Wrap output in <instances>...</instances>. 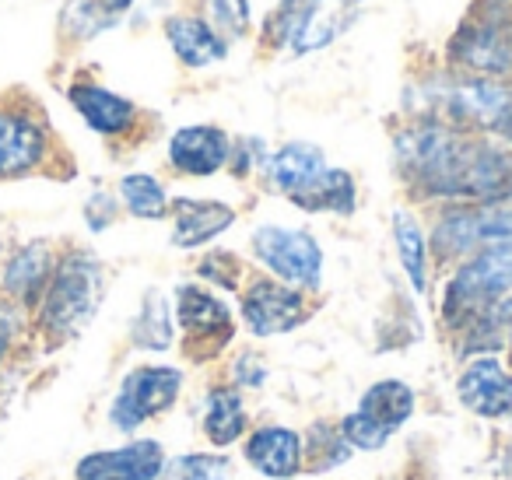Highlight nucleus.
<instances>
[{"label": "nucleus", "instance_id": "f257e3e1", "mask_svg": "<svg viewBox=\"0 0 512 480\" xmlns=\"http://www.w3.org/2000/svg\"><path fill=\"white\" fill-rule=\"evenodd\" d=\"M397 165L428 197L498 204L512 193V151L435 120L414 123L397 137Z\"/></svg>", "mask_w": 512, "mask_h": 480}, {"label": "nucleus", "instance_id": "f03ea898", "mask_svg": "<svg viewBox=\"0 0 512 480\" xmlns=\"http://www.w3.org/2000/svg\"><path fill=\"white\" fill-rule=\"evenodd\" d=\"M102 302V267L92 253H67L57 260L46 284L43 298L36 305V323L46 333L50 344H64V340L78 337L88 323H92L95 309Z\"/></svg>", "mask_w": 512, "mask_h": 480}, {"label": "nucleus", "instance_id": "7ed1b4c3", "mask_svg": "<svg viewBox=\"0 0 512 480\" xmlns=\"http://www.w3.org/2000/svg\"><path fill=\"white\" fill-rule=\"evenodd\" d=\"M512 291V246L481 249L470 263L453 274L442 298V316L449 326H470L491 305H498Z\"/></svg>", "mask_w": 512, "mask_h": 480}, {"label": "nucleus", "instance_id": "20e7f679", "mask_svg": "<svg viewBox=\"0 0 512 480\" xmlns=\"http://www.w3.org/2000/svg\"><path fill=\"white\" fill-rule=\"evenodd\" d=\"M491 246H512V207H456L442 214L432 232V253L439 260H456Z\"/></svg>", "mask_w": 512, "mask_h": 480}, {"label": "nucleus", "instance_id": "39448f33", "mask_svg": "<svg viewBox=\"0 0 512 480\" xmlns=\"http://www.w3.org/2000/svg\"><path fill=\"white\" fill-rule=\"evenodd\" d=\"M449 64L463 78H505L512 74V22L470 15L449 39Z\"/></svg>", "mask_w": 512, "mask_h": 480}, {"label": "nucleus", "instance_id": "423d86ee", "mask_svg": "<svg viewBox=\"0 0 512 480\" xmlns=\"http://www.w3.org/2000/svg\"><path fill=\"white\" fill-rule=\"evenodd\" d=\"M253 253L267 270L281 277L288 288H320L323 281V249L309 232L299 228L264 225L253 232Z\"/></svg>", "mask_w": 512, "mask_h": 480}, {"label": "nucleus", "instance_id": "0eeeda50", "mask_svg": "<svg viewBox=\"0 0 512 480\" xmlns=\"http://www.w3.org/2000/svg\"><path fill=\"white\" fill-rule=\"evenodd\" d=\"M183 389V372L169 365H144L127 372V379L116 389V400L109 407V421L120 431H137L144 421L169 410Z\"/></svg>", "mask_w": 512, "mask_h": 480}, {"label": "nucleus", "instance_id": "6e6552de", "mask_svg": "<svg viewBox=\"0 0 512 480\" xmlns=\"http://www.w3.org/2000/svg\"><path fill=\"white\" fill-rule=\"evenodd\" d=\"M50 155V130L29 106H0V179L32 176Z\"/></svg>", "mask_w": 512, "mask_h": 480}, {"label": "nucleus", "instance_id": "1a4fd4ad", "mask_svg": "<svg viewBox=\"0 0 512 480\" xmlns=\"http://www.w3.org/2000/svg\"><path fill=\"white\" fill-rule=\"evenodd\" d=\"M242 319H246L249 333L256 337H278L309 319V305L302 291L288 288L278 281H256L253 288L242 295Z\"/></svg>", "mask_w": 512, "mask_h": 480}, {"label": "nucleus", "instance_id": "9d476101", "mask_svg": "<svg viewBox=\"0 0 512 480\" xmlns=\"http://www.w3.org/2000/svg\"><path fill=\"white\" fill-rule=\"evenodd\" d=\"M165 470V449L162 442H141L120 445V449L88 452L74 466L78 480H158Z\"/></svg>", "mask_w": 512, "mask_h": 480}, {"label": "nucleus", "instance_id": "9b49d317", "mask_svg": "<svg viewBox=\"0 0 512 480\" xmlns=\"http://www.w3.org/2000/svg\"><path fill=\"white\" fill-rule=\"evenodd\" d=\"M456 396L484 421H512V375L495 358H477L456 379Z\"/></svg>", "mask_w": 512, "mask_h": 480}, {"label": "nucleus", "instance_id": "f8f14e48", "mask_svg": "<svg viewBox=\"0 0 512 480\" xmlns=\"http://www.w3.org/2000/svg\"><path fill=\"white\" fill-rule=\"evenodd\" d=\"M176 316H179V326H183L186 340H190V344L207 340L211 351H221L235 333L232 312H228L211 291L200 288V284H183V288L176 291Z\"/></svg>", "mask_w": 512, "mask_h": 480}, {"label": "nucleus", "instance_id": "ddd939ff", "mask_svg": "<svg viewBox=\"0 0 512 480\" xmlns=\"http://www.w3.org/2000/svg\"><path fill=\"white\" fill-rule=\"evenodd\" d=\"M53 267H57L53 249L46 246V242H29V246H22L4 263V270H0V291H4L8 302L22 305V309H32V305H39V298H43Z\"/></svg>", "mask_w": 512, "mask_h": 480}, {"label": "nucleus", "instance_id": "4468645a", "mask_svg": "<svg viewBox=\"0 0 512 480\" xmlns=\"http://www.w3.org/2000/svg\"><path fill=\"white\" fill-rule=\"evenodd\" d=\"M232 155V141L218 127H183L169 141V162L183 176H214Z\"/></svg>", "mask_w": 512, "mask_h": 480}, {"label": "nucleus", "instance_id": "2eb2a0df", "mask_svg": "<svg viewBox=\"0 0 512 480\" xmlns=\"http://www.w3.org/2000/svg\"><path fill=\"white\" fill-rule=\"evenodd\" d=\"M67 99L71 106L81 113V120L102 137H120L134 127L137 120V106L123 95L109 92V88L95 85V81H74L67 88Z\"/></svg>", "mask_w": 512, "mask_h": 480}, {"label": "nucleus", "instance_id": "dca6fc26", "mask_svg": "<svg viewBox=\"0 0 512 480\" xmlns=\"http://www.w3.org/2000/svg\"><path fill=\"white\" fill-rule=\"evenodd\" d=\"M246 459L253 470H260L271 480H288L302 470V438L292 428H256L246 442Z\"/></svg>", "mask_w": 512, "mask_h": 480}, {"label": "nucleus", "instance_id": "f3484780", "mask_svg": "<svg viewBox=\"0 0 512 480\" xmlns=\"http://www.w3.org/2000/svg\"><path fill=\"white\" fill-rule=\"evenodd\" d=\"M172 218H176L172 246L193 249V246H204V242L218 239V235L235 221V211L228 204H221V200L179 197L176 204H172Z\"/></svg>", "mask_w": 512, "mask_h": 480}, {"label": "nucleus", "instance_id": "a211bd4d", "mask_svg": "<svg viewBox=\"0 0 512 480\" xmlns=\"http://www.w3.org/2000/svg\"><path fill=\"white\" fill-rule=\"evenodd\" d=\"M165 39H169L172 53H176L186 67H211L228 57L225 39H221L204 18H193V15L165 18Z\"/></svg>", "mask_w": 512, "mask_h": 480}, {"label": "nucleus", "instance_id": "6ab92c4d", "mask_svg": "<svg viewBox=\"0 0 512 480\" xmlns=\"http://www.w3.org/2000/svg\"><path fill=\"white\" fill-rule=\"evenodd\" d=\"M327 155H323L316 144H306V141H295V144H285L278 155L271 158V179L278 183V190H285L288 197L306 190L313 179H320L327 172Z\"/></svg>", "mask_w": 512, "mask_h": 480}, {"label": "nucleus", "instance_id": "aec40b11", "mask_svg": "<svg viewBox=\"0 0 512 480\" xmlns=\"http://www.w3.org/2000/svg\"><path fill=\"white\" fill-rule=\"evenodd\" d=\"M358 410L393 435V431L414 414V389L404 386L400 379H383V382H376V386L365 389L362 407Z\"/></svg>", "mask_w": 512, "mask_h": 480}, {"label": "nucleus", "instance_id": "412c9836", "mask_svg": "<svg viewBox=\"0 0 512 480\" xmlns=\"http://www.w3.org/2000/svg\"><path fill=\"white\" fill-rule=\"evenodd\" d=\"M295 207L302 211H330V214H351L355 211V179L344 169H327L320 179L292 197Z\"/></svg>", "mask_w": 512, "mask_h": 480}, {"label": "nucleus", "instance_id": "4be33fe9", "mask_svg": "<svg viewBox=\"0 0 512 480\" xmlns=\"http://www.w3.org/2000/svg\"><path fill=\"white\" fill-rule=\"evenodd\" d=\"M246 431V410H242V396L235 386H214L207 393L204 410V435L214 445H232L235 438Z\"/></svg>", "mask_w": 512, "mask_h": 480}, {"label": "nucleus", "instance_id": "5701e85b", "mask_svg": "<svg viewBox=\"0 0 512 480\" xmlns=\"http://www.w3.org/2000/svg\"><path fill=\"white\" fill-rule=\"evenodd\" d=\"M348 29V8H344L341 0H316V8L309 11V18L302 22L299 36L292 43V53H313L323 50V46L334 43L341 32Z\"/></svg>", "mask_w": 512, "mask_h": 480}, {"label": "nucleus", "instance_id": "b1692460", "mask_svg": "<svg viewBox=\"0 0 512 480\" xmlns=\"http://www.w3.org/2000/svg\"><path fill=\"white\" fill-rule=\"evenodd\" d=\"M393 239H397L400 267L411 277L414 291H425L428 288V242H425V232L418 228V221L407 211L393 214Z\"/></svg>", "mask_w": 512, "mask_h": 480}, {"label": "nucleus", "instance_id": "393cba45", "mask_svg": "<svg viewBox=\"0 0 512 480\" xmlns=\"http://www.w3.org/2000/svg\"><path fill=\"white\" fill-rule=\"evenodd\" d=\"M130 337H134V344L144 347V351H169L172 347V316H169V302H165L162 291H148V295H144Z\"/></svg>", "mask_w": 512, "mask_h": 480}, {"label": "nucleus", "instance_id": "a878e982", "mask_svg": "<svg viewBox=\"0 0 512 480\" xmlns=\"http://www.w3.org/2000/svg\"><path fill=\"white\" fill-rule=\"evenodd\" d=\"M120 200L134 218L158 221L169 211V197H165V186L158 183L148 172H130L120 179Z\"/></svg>", "mask_w": 512, "mask_h": 480}, {"label": "nucleus", "instance_id": "bb28decb", "mask_svg": "<svg viewBox=\"0 0 512 480\" xmlns=\"http://www.w3.org/2000/svg\"><path fill=\"white\" fill-rule=\"evenodd\" d=\"M109 25H116V18H109L95 0H67L60 11V32L74 39H92Z\"/></svg>", "mask_w": 512, "mask_h": 480}, {"label": "nucleus", "instance_id": "cd10ccee", "mask_svg": "<svg viewBox=\"0 0 512 480\" xmlns=\"http://www.w3.org/2000/svg\"><path fill=\"white\" fill-rule=\"evenodd\" d=\"M302 456H313V459H309V466H313V470H330V466L344 463V459L351 456V445L344 442L337 428L316 424V428L309 431V449L302 452Z\"/></svg>", "mask_w": 512, "mask_h": 480}, {"label": "nucleus", "instance_id": "c85d7f7f", "mask_svg": "<svg viewBox=\"0 0 512 480\" xmlns=\"http://www.w3.org/2000/svg\"><path fill=\"white\" fill-rule=\"evenodd\" d=\"M228 459L214 456V452H190L179 456L172 466V480H228Z\"/></svg>", "mask_w": 512, "mask_h": 480}, {"label": "nucleus", "instance_id": "c756f323", "mask_svg": "<svg viewBox=\"0 0 512 480\" xmlns=\"http://www.w3.org/2000/svg\"><path fill=\"white\" fill-rule=\"evenodd\" d=\"M341 438L348 445H355V449H365V452H376V449H383L386 442H390V431L386 428H379L372 417H365L362 410H355V414H348L341 421Z\"/></svg>", "mask_w": 512, "mask_h": 480}, {"label": "nucleus", "instance_id": "7c9ffc66", "mask_svg": "<svg viewBox=\"0 0 512 480\" xmlns=\"http://www.w3.org/2000/svg\"><path fill=\"white\" fill-rule=\"evenodd\" d=\"M211 18L214 22H207L211 29L218 25L232 36H242L249 25V4L246 0H211Z\"/></svg>", "mask_w": 512, "mask_h": 480}, {"label": "nucleus", "instance_id": "2f4dec72", "mask_svg": "<svg viewBox=\"0 0 512 480\" xmlns=\"http://www.w3.org/2000/svg\"><path fill=\"white\" fill-rule=\"evenodd\" d=\"M197 274L207 277L211 284H218V288H235V281H239V260L232 253H211L197 267Z\"/></svg>", "mask_w": 512, "mask_h": 480}, {"label": "nucleus", "instance_id": "473e14b6", "mask_svg": "<svg viewBox=\"0 0 512 480\" xmlns=\"http://www.w3.org/2000/svg\"><path fill=\"white\" fill-rule=\"evenodd\" d=\"M116 221V200L109 197V193H95L92 200L85 204V225L92 228V232H106L109 225Z\"/></svg>", "mask_w": 512, "mask_h": 480}, {"label": "nucleus", "instance_id": "72a5a7b5", "mask_svg": "<svg viewBox=\"0 0 512 480\" xmlns=\"http://www.w3.org/2000/svg\"><path fill=\"white\" fill-rule=\"evenodd\" d=\"M260 158H264V144L256 141V137H246V141H239L232 151V172L235 176H246L249 165L260 162Z\"/></svg>", "mask_w": 512, "mask_h": 480}, {"label": "nucleus", "instance_id": "f704fd0d", "mask_svg": "<svg viewBox=\"0 0 512 480\" xmlns=\"http://www.w3.org/2000/svg\"><path fill=\"white\" fill-rule=\"evenodd\" d=\"M267 379V365L256 354H242L239 361H235V382H242V386H260V382Z\"/></svg>", "mask_w": 512, "mask_h": 480}, {"label": "nucleus", "instance_id": "c9c22d12", "mask_svg": "<svg viewBox=\"0 0 512 480\" xmlns=\"http://www.w3.org/2000/svg\"><path fill=\"white\" fill-rule=\"evenodd\" d=\"M95 4H99L109 18H116V15H123V11L134 8V0H95Z\"/></svg>", "mask_w": 512, "mask_h": 480}, {"label": "nucleus", "instance_id": "e433bc0d", "mask_svg": "<svg viewBox=\"0 0 512 480\" xmlns=\"http://www.w3.org/2000/svg\"><path fill=\"white\" fill-rule=\"evenodd\" d=\"M495 134H502L505 141L512 144V102H509V106H505V113L498 116V123H495Z\"/></svg>", "mask_w": 512, "mask_h": 480}, {"label": "nucleus", "instance_id": "4c0bfd02", "mask_svg": "<svg viewBox=\"0 0 512 480\" xmlns=\"http://www.w3.org/2000/svg\"><path fill=\"white\" fill-rule=\"evenodd\" d=\"M8 347H11V340L0 337V361H4V354H8Z\"/></svg>", "mask_w": 512, "mask_h": 480}, {"label": "nucleus", "instance_id": "58836bf2", "mask_svg": "<svg viewBox=\"0 0 512 480\" xmlns=\"http://www.w3.org/2000/svg\"><path fill=\"white\" fill-rule=\"evenodd\" d=\"M344 8H355V4H362V0H341Z\"/></svg>", "mask_w": 512, "mask_h": 480}]
</instances>
